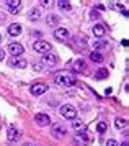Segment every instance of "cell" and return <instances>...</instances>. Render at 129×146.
<instances>
[{
  "label": "cell",
  "mask_w": 129,
  "mask_h": 146,
  "mask_svg": "<svg viewBox=\"0 0 129 146\" xmlns=\"http://www.w3.org/2000/svg\"><path fill=\"white\" fill-rule=\"evenodd\" d=\"M97 130L100 133H105V131H106V123H105V121H100V123L97 125Z\"/></svg>",
  "instance_id": "obj_25"
},
{
  "label": "cell",
  "mask_w": 129,
  "mask_h": 146,
  "mask_svg": "<svg viewBox=\"0 0 129 146\" xmlns=\"http://www.w3.org/2000/svg\"><path fill=\"white\" fill-rule=\"evenodd\" d=\"M106 146H118V143L115 139H108V141H106Z\"/></svg>",
  "instance_id": "obj_27"
},
{
  "label": "cell",
  "mask_w": 129,
  "mask_h": 146,
  "mask_svg": "<svg viewBox=\"0 0 129 146\" xmlns=\"http://www.w3.org/2000/svg\"><path fill=\"white\" fill-rule=\"evenodd\" d=\"M33 49H34L36 53H39V54H47V53H51L52 44L47 43V41H44V40H38V41H34Z\"/></svg>",
  "instance_id": "obj_2"
},
{
  "label": "cell",
  "mask_w": 129,
  "mask_h": 146,
  "mask_svg": "<svg viewBox=\"0 0 129 146\" xmlns=\"http://www.w3.org/2000/svg\"><path fill=\"white\" fill-rule=\"evenodd\" d=\"M72 69H74V72H84L85 69H87V62L84 59H75Z\"/></svg>",
  "instance_id": "obj_14"
},
{
  "label": "cell",
  "mask_w": 129,
  "mask_h": 146,
  "mask_svg": "<svg viewBox=\"0 0 129 146\" xmlns=\"http://www.w3.org/2000/svg\"><path fill=\"white\" fill-rule=\"evenodd\" d=\"M69 36H70V33H69L67 28H56L54 30V38L57 41H67Z\"/></svg>",
  "instance_id": "obj_8"
},
{
  "label": "cell",
  "mask_w": 129,
  "mask_h": 146,
  "mask_svg": "<svg viewBox=\"0 0 129 146\" xmlns=\"http://www.w3.org/2000/svg\"><path fill=\"white\" fill-rule=\"evenodd\" d=\"M57 7L62 10V12H70L72 10V5L67 2V0H59L57 2Z\"/></svg>",
  "instance_id": "obj_22"
},
{
  "label": "cell",
  "mask_w": 129,
  "mask_h": 146,
  "mask_svg": "<svg viewBox=\"0 0 129 146\" xmlns=\"http://www.w3.org/2000/svg\"><path fill=\"white\" fill-rule=\"evenodd\" d=\"M30 90H31L33 95H43V94L47 90V86H46V84H43V82H38V84H33Z\"/></svg>",
  "instance_id": "obj_12"
},
{
  "label": "cell",
  "mask_w": 129,
  "mask_h": 146,
  "mask_svg": "<svg viewBox=\"0 0 129 146\" xmlns=\"http://www.w3.org/2000/svg\"><path fill=\"white\" fill-rule=\"evenodd\" d=\"M7 139H8L10 143H16V141L20 139V131H18V128H16V126H13V125L8 126V131H7Z\"/></svg>",
  "instance_id": "obj_7"
},
{
  "label": "cell",
  "mask_w": 129,
  "mask_h": 146,
  "mask_svg": "<svg viewBox=\"0 0 129 146\" xmlns=\"http://www.w3.org/2000/svg\"><path fill=\"white\" fill-rule=\"evenodd\" d=\"M61 115L67 120H74V118H77V110H75V107L65 104V105L61 107Z\"/></svg>",
  "instance_id": "obj_3"
},
{
  "label": "cell",
  "mask_w": 129,
  "mask_h": 146,
  "mask_svg": "<svg viewBox=\"0 0 129 146\" xmlns=\"http://www.w3.org/2000/svg\"><path fill=\"white\" fill-rule=\"evenodd\" d=\"M0 43H2V36H0Z\"/></svg>",
  "instance_id": "obj_32"
},
{
  "label": "cell",
  "mask_w": 129,
  "mask_h": 146,
  "mask_svg": "<svg viewBox=\"0 0 129 146\" xmlns=\"http://www.w3.org/2000/svg\"><path fill=\"white\" fill-rule=\"evenodd\" d=\"M23 146H34V145H31V143H26V145H23Z\"/></svg>",
  "instance_id": "obj_31"
},
{
  "label": "cell",
  "mask_w": 129,
  "mask_h": 146,
  "mask_svg": "<svg viewBox=\"0 0 129 146\" xmlns=\"http://www.w3.org/2000/svg\"><path fill=\"white\" fill-rule=\"evenodd\" d=\"M52 3H54V2H51V0H41V2H39V5H41V7H51Z\"/></svg>",
  "instance_id": "obj_26"
},
{
  "label": "cell",
  "mask_w": 129,
  "mask_h": 146,
  "mask_svg": "<svg viewBox=\"0 0 129 146\" xmlns=\"http://www.w3.org/2000/svg\"><path fill=\"white\" fill-rule=\"evenodd\" d=\"M56 82H57L59 86H64V87H74L77 79L72 74H57L56 76Z\"/></svg>",
  "instance_id": "obj_1"
},
{
  "label": "cell",
  "mask_w": 129,
  "mask_h": 146,
  "mask_svg": "<svg viewBox=\"0 0 129 146\" xmlns=\"http://www.w3.org/2000/svg\"><path fill=\"white\" fill-rule=\"evenodd\" d=\"M8 51L12 54V58H20L21 54L25 53V48L21 46L20 43H10L8 44Z\"/></svg>",
  "instance_id": "obj_5"
},
{
  "label": "cell",
  "mask_w": 129,
  "mask_h": 146,
  "mask_svg": "<svg viewBox=\"0 0 129 146\" xmlns=\"http://www.w3.org/2000/svg\"><path fill=\"white\" fill-rule=\"evenodd\" d=\"M21 0H8L7 2V7H8V10L12 12V13H18L20 10H21Z\"/></svg>",
  "instance_id": "obj_13"
},
{
  "label": "cell",
  "mask_w": 129,
  "mask_h": 146,
  "mask_svg": "<svg viewBox=\"0 0 129 146\" xmlns=\"http://www.w3.org/2000/svg\"><path fill=\"white\" fill-rule=\"evenodd\" d=\"M8 64L12 67H18V69H26L28 66V61L23 59V58H10L8 59Z\"/></svg>",
  "instance_id": "obj_9"
},
{
  "label": "cell",
  "mask_w": 129,
  "mask_h": 146,
  "mask_svg": "<svg viewBox=\"0 0 129 146\" xmlns=\"http://www.w3.org/2000/svg\"><path fill=\"white\" fill-rule=\"evenodd\" d=\"M90 59L93 61V62H97V64H101L105 61V56L100 51H91V54H90Z\"/></svg>",
  "instance_id": "obj_19"
},
{
  "label": "cell",
  "mask_w": 129,
  "mask_h": 146,
  "mask_svg": "<svg viewBox=\"0 0 129 146\" xmlns=\"http://www.w3.org/2000/svg\"><path fill=\"white\" fill-rule=\"evenodd\" d=\"M34 121L38 123V126H49L51 125V118H49L46 113H36Z\"/></svg>",
  "instance_id": "obj_11"
},
{
  "label": "cell",
  "mask_w": 129,
  "mask_h": 146,
  "mask_svg": "<svg viewBox=\"0 0 129 146\" xmlns=\"http://www.w3.org/2000/svg\"><path fill=\"white\" fill-rule=\"evenodd\" d=\"M3 56H5V51H3V49H0V61L3 59Z\"/></svg>",
  "instance_id": "obj_29"
},
{
  "label": "cell",
  "mask_w": 129,
  "mask_h": 146,
  "mask_svg": "<svg viewBox=\"0 0 129 146\" xmlns=\"http://www.w3.org/2000/svg\"><path fill=\"white\" fill-rule=\"evenodd\" d=\"M72 126H74V128H75V130H82V128H84V121H82V120H78V118H74V121H72Z\"/></svg>",
  "instance_id": "obj_24"
},
{
  "label": "cell",
  "mask_w": 129,
  "mask_h": 146,
  "mask_svg": "<svg viewBox=\"0 0 129 146\" xmlns=\"http://www.w3.org/2000/svg\"><path fill=\"white\" fill-rule=\"evenodd\" d=\"M8 35L10 36H18V35H21V25L20 23H12L8 27Z\"/></svg>",
  "instance_id": "obj_16"
},
{
  "label": "cell",
  "mask_w": 129,
  "mask_h": 146,
  "mask_svg": "<svg viewBox=\"0 0 129 146\" xmlns=\"http://www.w3.org/2000/svg\"><path fill=\"white\" fill-rule=\"evenodd\" d=\"M91 31H93V35H95L97 38H103L105 33H106V28H105V25L98 23V25H95V27L91 28Z\"/></svg>",
  "instance_id": "obj_15"
},
{
  "label": "cell",
  "mask_w": 129,
  "mask_h": 146,
  "mask_svg": "<svg viewBox=\"0 0 129 146\" xmlns=\"http://www.w3.org/2000/svg\"><path fill=\"white\" fill-rule=\"evenodd\" d=\"M93 48H95L93 51H98V49H106V48H108V43H106V41L98 40V41H95V43H93Z\"/></svg>",
  "instance_id": "obj_23"
},
{
  "label": "cell",
  "mask_w": 129,
  "mask_h": 146,
  "mask_svg": "<svg viewBox=\"0 0 129 146\" xmlns=\"http://www.w3.org/2000/svg\"><path fill=\"white\" fill-rule=\"evenodd\" d=\"M106 77H108V69H106V67H101V69H98L97 72H95V79L97 80L106 79Z\"/></svg>",
  "instance_id": "obj_20"
},
{
  "label": "cell",
  "mask_w": 129,
  "mask_h": 146,
  "mask_svg": "<svg viewBox=\"0 0 129 146\" xmlns=\"http://www.w3.org/2000/svg\"><path fill=\"white\" fill-rule=\"evenodd\" d=\"M59 21H61V18H59L57 15H54V13H49L47 17H46V23H47L49 27H57Z\"/></svg>",
  "instance_id": "obj_17"
},
{
  "label": "cell",
  "mask_w": 129,
  "mask_h": 146,
  "mask_svg": "<svg viewBox=\"0 0 129 146\" xmlns=\"http://www.w3.org/2000/svg\"><path fill=\"white\" fill-rule=\"evenodd\" d=\"M51 135L54 138H64L65 135H67V130H65L61 123H54V125L51 126Z\"/></svg>",
  "instance_id": "obj_6"
},
{
  "label": "cell",
  "mask_w": 129,
  "mask_h": 146,
  "mask_svg": "<svg viewBox=\"0 0 129 146\" xmlns=\"http://www.w3.org/2000/svg\"><path fill=\"white\" fill-rule=\"evenodd\" d=\"M121 146H129V145H128V141H124V143H123Z\"/></svg>",
  "instance_id": "obj_30"
},
{
  "label": "cell",
  "mask_w": 129,
  "mask_h": 146,
  "mask_svg": "<svg viewBox=\"0 0 129 146\" xmlns=\"http://www.w3.org/2000/svg\"><path fill=\"white\" fill-rule=\"evenodd\" d=\"M39 18H41V12H39V8H31V10L28 12V20L38 21Z\"/></svg>",
  "instance_id": "obj_18"
},
{
  "label": "cell",
  "mask_w": 129,
  "mask_h": 146,
  "mask_svg": "<svg viewBox=\"0 0 129 146\" xmlns=\"http://www.w3.org/2000/svg\"><path fill=\"white\" fill-rule=\"evenodd\" d=\"M33 67H34V71H41V66L39 64H33Z\"/></svg>",
  "instance_id": "obj_28"
},
{
  "label": "cell",
  "mask_w": 129,
  "mask_h": 146,
  "mask_svg": "<svg viewBox=\"0 0 129 146\" xmlns=\"http://www.w3.org/2000/svg\"><path fill=\"white\" fill-rule=\"evenodd\" d=\"M74 141H75V145L77 146H87L88 143L91 141V138H90V135L88 133H77L75 136H74Z\"/></svg>",
  "instance_id": "obj_4"
},
{
  "label": "cell",
  "mask_w": 129,
  "mask_h": 146,
  "mask_svg": "<svg viewBox=\"0 0 129 146\" xmlns=\"http://www.w3.org/2000/svg\"><path fill=\"white\" fill-rule=\"evenodd\" d=\"M115 126H116L118 130H124V128L128 126V120H126V118H121V117H118V118L115 120Z\"/></svg>",
  "instance_id": "obj_21"
},
{
  "label": "cell",
  "mask_w": 129,
  "mask_h": 146,
  "mask_svg": "<svg viewBox=\"0 0 129 146\" xmlns=\"http://www.w3.org/2000/svg\"><path fill=\"white\" fill-rule=\"evenodd\" d=\"M57 61H59V58L54 53L43 54V64H46V66H49V67L56 66V64H57Z\"/></svg>",
  "instance_id": "obj_10"
}]
</instances>
